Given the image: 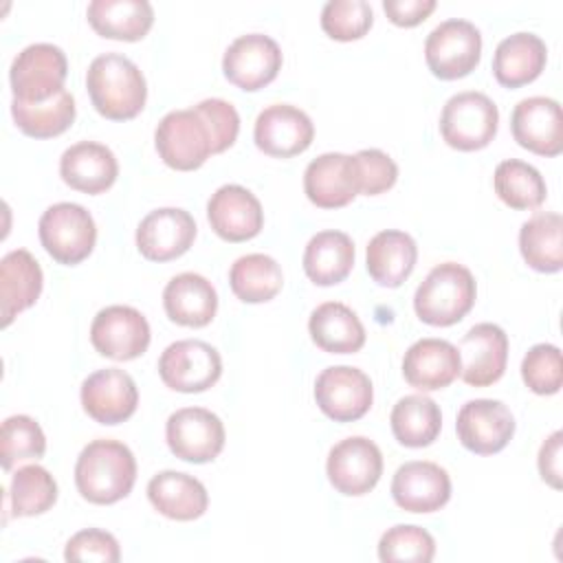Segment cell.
<instances>
[{
  "instance_id": "6da1fadb",
  "label": "cell",
  "mask_w": 563,
  "mask_h": 563,
  "mask_svg": "<svg viewBox=\"0 0 563 563\" xmlns=\"http://www.w3.org/2000/svg\"><path fill=\"white\" fill-rule=\"evenodd\" d=\"M134 482L136 460L123 442L99 438L81 449L75 464V484L86 501L114 504L132 493Z\"/></svg>"
},
{
  "instance_id": "7a4b0ae2",
  "label": "cell",
  "mask_w": 563,
  "mask_h": 563,
  "mask_svg": "<svg viewBox=\"0 0 563 563\" xmlns=\"http://www.w3.org/2000/svg\"><path fill=\"white\" fill-rule=\"evenodd\" d=\"M86 88L95 110L110 121L134 119L145 108V77L141 68L121 53L95 57L86 73Z\"/></svg>"
},
{
  "instance_id": "3957f363",
  "label": "cell",
  "mask_w": 563,
  "mask_h": 563,
  "mask_svg": "<svg viewBox=\"0 0 563 563\" xmlns=\"http://www.w3.org/2000/svg\"><path fill=\"white\" fill-rule=\"evenodd\" d=\"M477 297L473 273L457 262H442L429 271L413 295V310L422 323L453 325L462 321Z\"/></svg>"
},
{
  "instance_id": "277c9868",
  "label": "cell",
  "mask_w": 563,
  "mask_h": 563,
  "mask_svg": "<svg viewBox=\"0 0 563 563\" xmlns=\"http://www.w3.org/2000/svg\"><path fill=\"white\" fill-rule=\"evenodd\" d=\"M499 125V110L495 101L477 90L453 95L440 114V134L444 143L460 152H475L486 147Z\"/></svg>"
},
{
  "instance_id": "5b68a950",
  "label": "cell",
  "mask_w": 563,
  "mask_h": 563,
  "mask_svg": "<svg viewBox=\"0 0 563 563\" xmlns=\"http://www.w3.org/2000/svg\"><path fill=\"white\" fill-rule=\"evenodd\" d=\"M44 251L64 266L84 262L97 242V224L90 211L77 202L51 205L37 224Z\"/></svg>"
},
{
  "instance_id": "8992f818",
  "label": "cell",
  "mask_w": 563,
  "mask_h": 563,
  "mask_svg": "<svg viewBox=\"0 0 563 563\" xmlns=\"http://www.w3.org/2000/svg\"><path fill=\"white\" fill-rule=\"evenodd\" d=\"M424 59L429 70L444 79H460L473 73L482 59V33L468 20L440 22L424 42Z\"/></svg>"
},
{
  "instance_id": "52a82bcc",
  "label": "cell",
  "mask_w": 563,
  "mask_h": 563,
  "mask_svg": "<svg viewBox=\"0 0 563 563\" xmlns=\"http://www.w3.org/2000/svg\"><path fill=\"white\" fill-rule=\"evenodd\" d=\"M68 75V59L55 44L37 42L22 48L9 70L13 99L22 103H37L64 90Z\"/></svg>"
},
{
  "instance_id": "ba28073f",
  "label": "cell",
  "mask_w": 563,
  "mask_h": 563,
  "mask_svg": "<svg viewBox=\"0 0 563 563\" xmlns=\"http://www.w3.org/2000/svg\"><path fill=\"white\" fill-rule=\"evenodd\" d=\"M222 374L220 352L200 339L169 343L158 358L161 380L180 394H200L218 383Z\"/></svg>"
},
{
  "instance_id": "9c48e42d",
  "label": "cell",
  "mask_w": 563,
  "mask_h": 563,
  "mask_svg": "<svg viewBox=\"0 0 563 563\" xmlns=\"http://www.w3.org/2000/svg\"><path fill=\"white\" fill-rule=\"evenodd\" d=\"M154 145L163 163L178 172L198 169L213 154L209 130L194 108L167 112L156 125Z\"/></svg>"
},
{
  "instance_id": "30bf717a",
  "label": "cell",
  "mask_w": 563,
  "mask_h": 563,
  "mask_svg": "<svg viewBox=\"0 0 563 563\" xmlns=\"http://www.w3.org/2000/svg\"><path fill=\"white\" fill-rule=\"evenodd\" d=\"M165 440L178 460L205 464L222 453L227 433L213 411L205 407H183L167 418Z\"/></svg>"
},
{
  "instance_id": "8fae6325",
  "label": "cell",
  "mask_w": 563,
  "mask_h": 563,
  "mask_svg": "<svg viewBox=\"0 0 563 563\" xmlns=\"http://www.w3.org/2000/svg\"><path fill=\"white\" fill-rule=\"evenodd\" d=\"M325 473L334 490L347 497H361L378 484L383 475V453L369 438H345L330 449Z\"/></svg>"
},
{
  "instance_id": "7c38bea8",
  "label": "cell",
  "mask_w": 563,
  "mask_h": 563,
  "mask_svg": "<svg viewBox=\"0 0 563 563\" xmlns=\"http://www.w3.org/2000/svg\"><path fill=\"white\" fill-rule=\"evenodd\" d=\"M314 400L334 422H354L363 418L374 400L369 376L352 365L325 367L314 380Z\"/></svg>"
},
{
  "instance_id": "4fadbf2b",
  "label": "cell",
  "mask_w": 563,
  "mask_h": 563,
  "mask_svg": "<svg viewBox=\"0 0 563 563\" xmlns=\"http://www.w3.org/2000/svg\"><path fill=\"white\" fill-rule=\"evenodd\" d=\"M282 48L264 33H246L229 44L222 57L224 77L246 90L255 92L268 86L282 70Z\"/></svg>"
},
{
  "instance_id": "5bb4252c",
  "label": "cell",
  "mask_w": 563,
  "mask_h": 563,
  "mask_svg": "<svg viewBox=\"0 0 563 563\" xmlns=\"http://www.w3.org/2000/svg\"><path fill=\"white\" fill-rule=\"evenodd\" d=\"M147 319L132 306H108L97 312L90 325L92 347L112 361L139 358L150 345Z\"/></svg>"
},
{
  "instance_id": "9a60e30c",
  "label": "cell",
  "mask_w": 563,
  "mask_h": 563,
  "mask_svg": "<svg viewBox=\"0 0 563 563\" xmlns=\"http://www.w3.org/2000/svg\"><path fill=\"white\" fill-rule=\"evenodd\" d=\"M457 440L477 455H493L506 449L515 435V416L501 400L475 398L462 405L455 420Z\"/></svg>"
},
{
  "instance_id": "2e32d148",
  "label": "cell",
  "mask_w": 563,
  "mask_h": 563,
  "mask_svg": "<svg viewBox=\"0 0 563 563\" xmlns=\"http://www.w3.org/2000/svg\"><path fill=\"white\" fill-rule=\"evenodd\" d=\"M196 240V222L180 207L150 211L136 227V249L150 262H169L185 255Z\"/></svg>"
},
{
  "instance_id": "e0dca14e",
  "label": "cell",
  "mask_w": 563,
  "mask_h": 563,
  "mask_svg": "<svg viewBox=\"0 0 563 563\" xmlns=\"http://www.w3.org/2000/svg\"><path fill=\"white\" fill-rule=\"evenodd\" d=\"M255 145L275 158H290L306 152L314 139L310 117L290 103H273L264 108L253 128Z\"/></svg>"
},
{
  "instance_id": "ac0fdd59",
  "label": "cell",
  "mask_w": 563,
  "mask_h": 563,
  "mask_svg": "<svg viewBox=\"0 0 563 563\" xmlns=\"http://www.w3.org/2000/svg\"><path fill=\"white\" fill-rule=\"evenodd\" d=\"M79 396L84 411L99 424L125 422L139 405V389L134 378L119 367L92 372L81 383Z\"/></svg>"
},
{
  "instance_id": "d6986e66",
  "label": "cell",
  "mask_w": 563,
  "mask_h": 563,
  "mask_svg": "<svg viewBox=\"0 0 563 563\" xmlns=\"http://www.w3.org/2000/svg\"><path fill=\"white\" fill-rule=\"evenodd\" d=\"M515 141L539 156H559L563 152V114L556 99H521L510 117Z\"/></svg>"
},
{
  "instance_id": "ffe728a7",
  "label": "cell",
  "mask_w": 563,
  "mask_h": 563,
  "mask_svg": "<svg viewBox=\"0 0 563 563\" xmlns=\"http://www.w3.org/2000/svg\"><path fill=\"white\" fill-rule=\"evenodd\" d=\"M460 376L471 387L497 383L508 363V336L497 323H477L460 341Z\"/></svg>"
},
{
  "instance_id": "44dd1931",
  "label": "cell",
  "mask_w": 563,
  "mask_h": 563,
  "mask_svg": "<svg viewBox=\"0 0 563 563\" xmlns=\"http://www.w3.org/2000/svg\"><path fill=\"white\" fill-rule=\"evenodd\" d=\"M391 497L407 512H435L451 499V477L435 462H405L394 473Z\"/></svg>"
},
{
  "instance_id": "7402d4cb",
  "label": "cell",
  "mask_w": 563,
  "mask_h": 563,
  "mask_svg": "<svg viewBox=\"0 0 563 563\" xmlns=\"http://www.w3.org/2000/svg\"><path fill=\"white\" fill-rule=\"evenodd\" d=\"M213 233L227 242H246L264 227V211L255 194L242 185L218 187L207 202Z\"/></svg>"
},
{
  "instance_id": "603a6c76",
  "label": "cell",
  "mask_w": 563,
  "mask_h": 563,
  "mask_svg": "<svg viewBox=\"0 0 563 563\" xmlns=\"http://www.w3.org/2000/svg\"><path fill=\"white\" fill-rule=\"evenodd\" d=\"M303 191L319 209H341L358 196L354 156L325 152L308 163L303 172Z\"/></svg>"
},
{
  "instance_id": "cb8c5ba5",
  "label": "cell",
  "mask_w": 563,
  "mask_h": 563,
  "mask_svg": "<svg viewBox=\"0 0 563 563\" xmlns=\"http://www.w3.org/2000/svg\"><path fill=\"white\" fill-rule=\"evenodd\" d=\"M462 369L460 352L444 339H420L409 345L402 358V376L418 391L449 387Z\"/></svg>"
},
{
  "instance_id": "d4e9b609",
  "label": "cell",
  "mask_w": 563,
  "mask_h": 563,
  "mask_svg": "<svg viewBox=\"0 0 563 563\" xmlns=\"http://www.w3.org/2000/svg\"><path fill=\"white\" fill-rule=\"evenodd\" d=\"M62 180L77 191L97 196L110 189L119 176V163L110 147L95 141H79L59 158Z\"/></svg>"
},
{
  "instance_id": "484cf974",
  "label": "cell",
  "mask_w": 563,
  "mask_h": 563,
  "mask_svg": "<svg viewBox=\"0 0 563 563\" xmlns=\"http://www.w3.org/2000/svg\"><path fill=\"white\" fill-rule=\"evenodd\" d=\"M147 499L163 517L194 521L207 512L209 495L200 479L180 471H161L147 482Z\"/></svg>"
},
{
  "instance_id": "4316f807",
  "label": "cell",
  "mask_w": 563,
  "mask_h": 563,
  "mask_svg": "<svg viewBox=\"0 0 563 563\" xmlns=\"http://www.w3.org/2000/svg\"><path fill=\"white\" fill-rule=\"evenodd\" d=\"M44 286L37 260L26 249L9 251L0 262V310L7 328L20 312L31 308Z\"/></svg>"
},
{
  "instance_id": "83f0119b",
  "label": "cell",
  "mask_w": 563,
  "mask_h": 563,
  "mask_svg": "<svg viewBox=\"0 0 563 563\" xmlns=\"http://www.w3.org/2000/svg\"><path fill=\"white\" fill-rule=\"evenodd\" d=\"M548 62L545 42L528 31L504 37L493 55V75L506 88H521L534 81Z\"/></svg>"
},
{
  "instance_id": "f1b7e54d",
  "label": "cell",
  "mask_w": 563,
  "mask_h": 563,
  "mask_svg": "<svg viewBox=\"0 0 563 563\" xmlns=\"http://www.w3.org/2000/svg\"><path fill=\"white\" fill-rule=\"evenodd\" d=\"M163 308L174 323L202 328L216 317L218 292L207 277L198 273H180L167 282L163 290Z\"/></svg>"
},
{
  "instance_id": "f546056e",
  "label": "cell",
  "mask_w": 563,
  "mask_h": 563,
  "mask_svg": "<svg viewBox=\"0 0 563 563\" xmlns=\"http://www.w3.org/2000/svg\"><path fill=\"white\" fill-rule=\"evenodd\" d=\"M367 273L385 288H398L411 273L418 260L416 240L396 229L376 233L367 244Z\"/></svg>"
},
{
  "instance_id": "4dcf8cb0",
  "label": "cell",
  "mask_w": 563,
  "mask_h": 563,
  "mask_svg": "<svg viewBox=\"0 0 563 563\" xmlns=\"http://www.w3.org/2000/svg\"><path fill=\"white\" fill-rule=\"evenodd\" d=\"M308 332L314 345L328 354H354L365 345V328L358 314L341 301L317 306L310 314Z\"/></svg>"
},
{
  "instance_id": "1f68e13d",
  "label": "cell",
  "mask_w": 563,
  "mask_h": 563,
  "mask_svg": "<svg viewBox=\"0 0 563 563\" xmlns=\"http://www.w3.org/2000/svg\"><path fill=\"white\" fill-rule=\"evenodd\" d=\"M90 26L108 40H143L154 24V9L147 0H92L86 9Z\"/></svg>"
},
{
  "instance_id": "d6a6232c",
  "label": "cell",
  "mask_w": 563,
  "mask_h": 563,
  "mask_svg": "<svg viewBox=\"0 0 563 563\" xmlns=\"http://www.w3.org/2000/svg\"><path fill=\"white\" fill-rule=\"evenodd\" d=\"M354 266V242L343 231L314 233L303 251V271L317 286H334L343 282Z\"/></svg>"
},
{
  "instance_id": "836d02e7",
  "label": "cell",
  "mask_w": 563,
  "mask_h": 563,
  "mask_svg": "<svg viewBox=\"0 0 563 563\" xmlns=\"http://www.w3.org/2000/svg\"><path fill=\"white\" fill-rule=\"evenodd\" d=\"M519 251L539 273L563 268V218L556 211H537L519 229Z\"/></svg>"
},
{
  "instance_id": "e575fe53",
  "label": "cell",
  "mask_w": 563,
  "mask_h": 563,
  "mask_svg": "<svg viewBox=\"0 0 563 563\" xmlns=\"http://www.w3.org/2000/svg\"><path fill=\"white\" fill-rule=\"evenodd\" d=\"M394 438L409 449L429 446L442 429V411L438 402L424 394L400 398L389 416Z\"/></svg>"
},
{
  "instance_id": "d590c367",
  "label": "cell",
  "mask_w": 563,
  "mask_h": 563,
  "mask_svg": "<svg viewBox=\"0 0 563 563\" xmlns=\"http://www.w3.org/2000/svg\"><path fill=\"white\" fill-rule=\"evenodd\" d=\"M229 284L240 301L264 303L282 290L284 273L271 255L249 253L231 264Z\"/></svg>"
},
{
  "instance_id": "8d00e7d4",
  "label": "cell",
  "mask_w": 563,
  "mask_h": 563,
  "mask_svg": "<svg viewBox=\"0 0 563 563\" xmlns=\"http://www.w3.org/2000/svg\"><path fill=\"white\" fill-rule=\"evenodd\" d=\"M15 125L33 139H53L66 132L75 121V97L64 88L55 97L37 103L11 101Z\"/></svg>"
},
{
  "instance_id": "74e56055",
  "label": "cell",
  "mask_w": 563,
  "mask_h": 563,
  "mask_svg": "<svg viewBox=\"0 0 563 563\" xmlns=\"http://www.w3.org/2000/svg\"><path fill=\"white\" fill-rule=\"evenodd\" d=\"M495 194L510 209H537L545 196L548 187L541 172L519 158H506L495 167L493 176Z\"/></svg>"
},
{
  "instance_id": "f35d334b",
  "label": "cell",
  "mask_w": 563,
  "mask_h": 563,
  "mask_svg": "<svg viewBox=\"0 0 563 563\" xmlns=\"http://www.w3.org/2000/svg\"><path fill=\"white\" fill-rule=\"evenodd\" d=\"M9 501L15 517L42 515L57 501V482L40 464L20 466L11 477Z\"/></svg>"
},
{
  "instance_id": "ab89813d",
  "label": "cell",
  "mask_w": 563,
  "mask_h": 563,
  "mask_svg": "<svg viewBox=\"0 0 563 563\" xmlns=\"http://www.w3.org/2000/svg\"><path fill=\"white\" fill-rule=\"evenodd\" d=\"M0 457L2 468L11 471L18 462L26 460H40L46 451V438L42 427L24 413L9 416L2 422V435H0Z\"/></svg>"
},
{
  "instance_id": "60d3db41",
  "label": "cell",
  "mask_w": 563,
  "mask_h": 563,
  "mask_svg": "<svg viewBox=\"0 0 563 563\" xmlns=\"http://www.w3.org/2000/svg\"><path fill=\"white\" fill-rule=\"evenodd\" d=\"M374 24V11L365 0H330L321 9V29L339 42L361 40Z\"/></svg>"
},
{
  "instance_id": "b9f144b4",
  "label": "cell",
  "mask_w": 563,
  "mask_h": 563,
  "mask_svg": "<svg viewBox=\"0 0 563 563\" xmlns=\"http://www.w3.org/2000/svg\"><path fill=\"white\" fill-rule=\"evenodd\" d=\"M435 556V539L420 526H394L378 541V559L385 563H429Z\"/></svg>"
},
{
  "instance_id": "7bdbcfd3",
  "label": "cell",
  "mask_w": 563,
  "mask_h": 563,
  "mask_svg": "<svg viewBox=\"0 0 563 563\" xmlns=\"http://www.w3.org/2000/svg\"><path fill=\"white\" fill-rule=\"evenodd\" d=\"M521 378L526 387L539 396L556 394L563 383L561 350L552 343L532 345L521 361Z\"/></svg>"
},
{
  "instance_id": "ee69618b",
  "label": "cell",
  "mask_w": 563,
  "mask_h": 563,
  "mask_svg": "<svg viewBox=\"0 0 563 563\" xmlns=\"http://www.w3.org/2000/svg\"><path fill=\"white\" fill-rule=\"evenodd\" d=\"M356 178H358V194L363 196H378L391 189L398 180V165L389 154L383 150L369 147L354 154Z\"/></svg>"
},
{
  "instance_id": "f6af8a7d",
  "label": "cell",
  "mask_w": 563,
  "mask_h": 563,
  "mask_svg": "<svg viewBox=\"0 0 563 563\" xmlns=\"http://www.w3.org/2000/svg\"><path fill=\"white\" fill-rule=\"evenodd\" d=\"M194 110L202 117V121L209 130L213 154H222L224 150H229L235 143L238 132H240V114L229 101L211 97V99H202L200 103H196Z\"/></svg>"
},
{
  "instance_id": "bcb514c9",
  "label": "cell",
  "mask_w": 563,
  "mask_h": 563,
  "mask_svg": "<svg viewBox=\"0 0 563 563\" xmlns=\"http://www.w3.org/2000/svg\"><path fill=\"white\" fill-rule=\"evenodd\" d=\"M66 561H101L117 563L121 559L119 541L99 528H86L73 534L64 550Z\"/></svg>"
},
{
  "instance_id": "7dc6e473",
  "label": "cell",
  "mask_w": 563,
  "mask_h": 563,
  "mask_svg": "<svg viewBox=\"0 0 563 563\" xmlns=\"http://www.w3.org/2000/svg\"><path fill=\"white\" fill-rule=\"evenodd\" d=\"M383 9L396 26H418L433 13L435 0H383Z\"/></svg>"
},
{
  "instance_id": "c3c4849f",
  "label": "cell",
  "mask_w": 563,
  "mask_h": 563,
  "mask_svg": "<svg viewBox=\"0 0 563 563\" xmlns=\"http://www.w3.org/2000/svg\"><path fill=\"white\" fill-rule=\"evenodd\" d=\"M561 442H563V433L554 431L552 435L545 438V442L539 449V457H537V466H539V475L545 484H550L552 488L561 490L563 486V475H561Z\"/></svg>"
}]
</instances>
